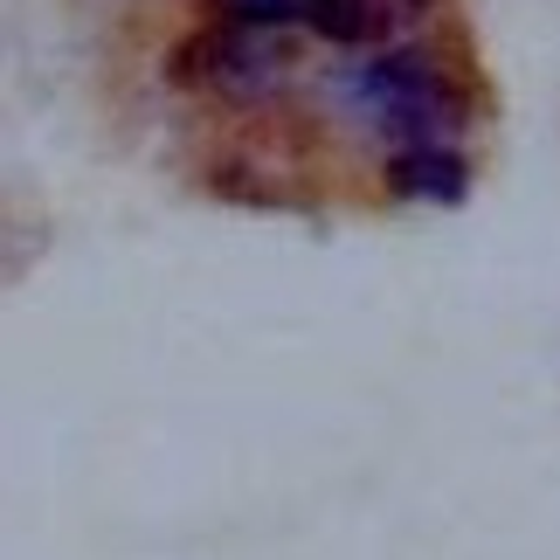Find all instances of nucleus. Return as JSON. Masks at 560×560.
Wrapping results in <instances>:
<instances>
[{"instance_id": "1", "label": "nucleus", "mask_w": 560, "mask_h": 560, "mask_svg": "<svg viewBox=\"0 0 560 560\" xmlns=\"http://www.w3.org/2000/svg\"><path fill=\"white\" fill-rule=\"evenodd\" d=\"M339 91L353 104H368L381 118L387 139L401 145H443L450 132H464L470 118V97L457 91V77L443 70L436 49H374L368 62H353L347 77H339Z\"/></svg>"}, {"instance_id": "2", "label": "nucleus", "mask_w": 560, "mask_h": 560, "mask_svg": "<svg viewBox=\"0 0 560 560\" xmlns=\"http://www.w3.org/2000/svg\"><path fill=\"white\" fill-rule=\"evenodd\" d=\"M180 62H201V70H187V77H201V83H214V91H229V97H264V91H277V77H284V56L270 49L264 28L201 35Z\"/></svg>"}, {"instance_id": "3", "label": "nucleus", "mask_w": 560, "mask_h": 560, "mask_svg": "<svg viewBox=\"0 0 560 560\" xmlns=\"http://www.w3.org/2000/svg\"><path fill=\"white\" fill-rule=\"evenodd\" d=\"M416 14H422V0H298V21H312L326 42H347V49L387 42Z\"/></svg>"}, {"instance_id": "4", "label": "nucleus", "mask_w": 560, "mask_h": 560, "mask_svg": "<svg viewBox=\"0 0 560 560\" xmlns=\"http://www.w3.org/2000/svg\"><path fill=\"white\" fill-rule=\"evenodd\" d=\"M387 187L408 194V201H464L470 166L450 145H408V153L387 160Z\"/></svg>"}, {"instance_id": "5", "label": "nucleus", "mask_w": 560, "mask_h": 560, "mask_svg": "<svg viewBox=\"0 0 560 560\" xmlns=\"http://www.w3.org/2000/svg\"><path fill=\"white\" fill-rule=\"evenodd\" d=\"M229 14H235V28H277V21H298V0H229Z\"/></svg>"}]
</instances>
